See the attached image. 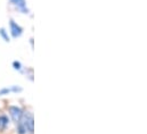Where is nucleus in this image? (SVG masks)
<instances>
[{
	"label": "nucleus",
	"mask_w": 147,
	"mask_h": 134,
	"mask_svg": "<svg viewBox=\"0 0 147 134\" xmlns=\"http://www.w3.org/2000/svg\"><path fill=\"white\" fill-rule=\"evenodd\" d=\"M9 25H10V31H11V35L14 36V38H18V36H21L22 33H23V29L18 25V24H16L13 19H10V23H9Z\"/></svg>",
	"instance_id": "7ed1b4c3"
},
{
	"label": "nucleus",
	"mask_w": 147,
	"mask_h": 134,
	"mask_svg": "<svg viewBox=\"0 0 147 134\" xmlns=\"http://www.w3.org/2000/svg\"><path fill=\"white\" fill-rule=\"evenodd\" d=\"M11 3H14L15 6H17L18 9H21L23 13H28V8H26V3L25 0H10Z\"/></svg>",
	"instance_id": "20e7f679"
},
{
	"label": "nucleus",
	"mask_w": 147,
	"mask_h": 134,
	"mask_svg": "<svg viewBox=\"0 0 147 134\" xmlns=\"http://www.w3.org/2000/svg\"><path fill=\"white\" fill-rule=\"evenodd\" d=\"M9 113H10V116H11L13 121L16 122V123H18L22 119L23 115H24L23 110L18 107H9Z\"/></svg>",
	"instance_id": "f03ea898"
},
{
	"label": "nucleus",
	"mask_w": 147,
	"mask_h": 134,
	"mask_svg": "<svg viewBox=\"0 0 147 134\" xmlns=\"http://www.w3.org/2000/svg\"><path fill=\"white\" fill-rule=\"evenodd\" d=\"M7 125H8V118H7V116L1 115L0 116V131H3Z\"/></svg>",
	"instance_id": "39448f33"
},
{
	"label": "nucleus",
	"mask_w": 147,
	"mask_h": 134,
	"mask_svg": "<svg viewBox=\"0 0 147 134\" xmlns=\"http://www.w3.org/2000/svg\"><path fill=\"white\" fill-rule=\"evenodd\" d=\"M0 35L3 38V40H5L6 42H9V36H8L7 32L5 31V29H0Z\"/></svg>",
	"instance_id": "423d86ee"
},
{
	"label": "nucleus",
	"mask_w": 147,
	"mask_h": 134,
	"mask_svg": "<svg viewBox=\"0 0 147 134\" xmlns=\"http://www.w3.org/2000/svg\"><path fill=\"white\" fill-rule=\"evenodd\" d=\"M21 122H22V124L24 125V127L26 129V131H29L30 133L33 132V116H32L31 114L23 115Z\"/></svg>",
	"instance_id": "f257e3e1"
},
{
	"label": "nucleus",
	"mask_w": 147,
	"mask_h": 134,
	"mask_svg": "<svg viewBox=\"0 0 147 134\" xmlns=\"http://www.w3.org/2000/svg\"><path fill=\"white\" fill-rule=\"evenodd\" d=\"M13 66H14L15 69H17V70H21V68H22V65H21L20 62H14L13 63Z\"/></svg>",
	"instance_id": "0eeeda50"
}]
</instances>
